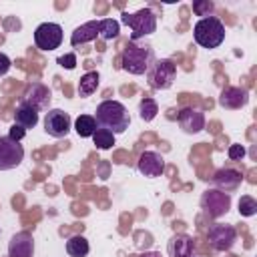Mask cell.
I'll return each mask as SVG.
<instances>
[{
	"label": "cell",
	"instance_id": "1",
	"mask_svg": "<svg viewBox=\"0 0 257 257\" xmlns=\"http://www.w3.org/2000/svg\"><path fill=\"white\" fill-rule=\"evenodd\" d=\"M94 120H96V126L106 128L112 135H118V133H124L128 128L131 114H128V110H126V106L122 102H118V100H102L96 106Z\"/></svg>",
	"mask_w": 257,
	"mask_h": 257
},
{
	"label": "cell",
	"instance_id": "2",
	"mask_svg": "<svg viewBox=\"0 0 257 257\" xmlns=\"http://www.w3.org/2000/svg\"><path fill=\"white\" fill-rule=\"evenodd\" d=\"M155 62V52L149 44L126 42L120 54V68L128 74H145Z\"/></svg>",
	"mask_w": 257,
	"mask_h": 257
},
{
	"label": "cell",
	"instance_id": "3",
	"mask_svg": "<svg viewBox=\"0 0 257 257\" xmlns=\"http://www.w3.org/2000/svg\"><path fill=\"white\" fill-rule=\"evenodd\" d=\"M193 38L203 48H219L225 40V26L217 16L201 18L193 28Z\"/></svg>",
	"mask_w": 257,
	"mask_h": 257
},
{
	"label": "cell",
	"instance_id": "4",
	"mask_svg": "<svg viewBox=\"0 0 257 257\" xmlns=\"http://www.w3.org/2000/svg\"><path fill=\"white\" fill-rule=\"evenodd\" d=\"M122 24L131 28V42H137L139 38H145L157 30V14L151 8H141L135 14L124 12Z\"/></svg>",
	"mask_w": 257,
	"mask_h": 257
},
{
	"label": "cell",
	"instance_id": "5",
	"mask_svg": "<svg viewBox=\"0 0 257 257\" xmlns=\"http://www.w3.org/2000/svg\"><path fill=\"white\" fill-rule=\"evenodd\" d=\"M145 74H147V80H149L151 88L165 90L177 78V64L173 60H169V58H159V60L155 58V62L149 66V70Z\"/></svg>",
	"mask_w": 257,
	"mask_h": 257
},
{
	"label": "cell",
	"instance_id": "6",
	"mask_svg": "<svg viewBox=\"0 0 257 257\" xmlns=\"http://www.w3.org/2000/svg\"><path fill=\"white\" fill-rule=\"evenodd\" d=\"M201 209L211 219H221L231 209V195L219 189H207L201 195Z\"/></svg>",
	"mask_w": 257,
	"mask_h": 257
},
{
	"label": "cell",
	"instance_id": "7",
	"mask_svg": "<svg viewBox=\"0 0 257 257\" xmlns=\"http://www.w3.org/2000/svg\"><path fill=\"white\" fill-rule=\"evenodd\" d=\"M62 42V26L56 22H42L34 30V44L38 50L50 52Z\"/></svg>",
	"mask_w": 257,
	"mask_h": 257
},
{
	"label": "cell",
	"instance_id": "8",
	"mask_svg": "<svg viewBox=\"0 0 257 257\" xmlns=\"http://www.w3.org/2000/svg\"><path fill=\"white\" fill-rule=\"evenodd\" d=\"M207 241L215 251H229L237 241V229L233 225L215 223L207 231Z\"/></svg>",
	"mask_w": 257,
	"mask_h": 257
},
{
	"label": "cell",
	"instance_id": "9",
	"mask_svg": "<svg viewBox=\"0 0 257 257\" xmlns=\"http://www.w3.org/2000/svg\"><path fill=\"white\" fill-rule=\"evenodd\" d=\"M50 98H52V92L46 84L42 82H30L20 98V104H28L32 106L34 110H48L50 106Z\"/></svg>",
	"mask_w": 257,
	"mask_h": 257
},
{
	"label": "cell",
	"instance_id": "10",
	"mask_svg": "<svg viewBox=\"0 0 257 257\" xmlns=\"http://www.w3.org/2000/svg\"><path fill=\"white\" fill-rule=\"evenodd\" d=\"M24 159V149L18 141L10 137H0V171H10L18 167Z\"/></svg>",
	"mask_w": 257,
	"mask_h": 257
},
{
	"label": "cell",
	"instance_id": "11",
	"mask_svg": "<svg viewBox=\"0 0 257 257\" xmlns=\"http://www.w3.org/2000/svg\"><path fill=\"white\" fill-rule=\"evenodd\" d=\"M70 124H72L70 114L60 108H50L44 116V131L54 139L66 137L70 133Z\"/></svg>",
	"mask_w": 257,
	"mask_h": 257
},
{
	"label": "cell",
	"instance_id": "12",
	"mask_svg": "<svg viewBox=\"0 0 257 257\" xmlns=\"http://www.w3.org/2000/svg\"><path fill=\"white\" fill-rule=\"evenodd\" d=\"M137 171L141 175H145V177H151V179L163 175V171H165V159H163V155L157 153V151H145V153H141V157L137 161Z\"/></svg>",
	"mask_w": 257,
	"mask_h": 257
},
{
	"label": "cell",
	"instance_id": "13",
	"mask_svg": "<svg viewBox=\"0 0 257 257\" xmlns=\"http://www.w3.org/2000/svg\"><path fill=\"white\" fill-rule=\"evenodd\" d=\"M177 120H179V126L183 128V133H187V135H197L205 128V114L193 106L181 108Z\"/></svg>",
	"mask_w": 257,
	"mask_h": 257
},
{
	"label": "cell",
	"instance_id": "14",
	"mask_svg": "<svg viewBox=\"0 0 257 257\" xmlns=\"http://www.w3.org/2000/svg\"><path fill=\"white\" fill-rule=\"evenodd\" d=\"M211 181H213V189H219L223 193H231V191L239 189L243 177H241L239 171L229 169V167H223V169H219V171L213 173Z\"/></svg>",
	"mask_w": 257,
	"mask_h": 257
},
{
	"label": "cell",
	"instance_id": "15",
	"mask_svg": "<svg viewBox=\"0 0 257 257\" xmlns=\"http://www.w3.org/2000/svg\"><path fill=\"white\" fill-rule=\"evenodd\" d=\"M34 239L28 231H18L8 241V257H32Z\"/></svg>",
	"mask_w": 257,
	"mask_h": 257
},
{
	"label": "cell",
	"instance_id": "16",
	"mask_svg": "<svg viewBox=\"0 0 257 257\" xmlns=\"http://www.w3.org/2000/svg\"><path fill=\"white\" fill-rule=\"evenodd\" d=\"M247 102H249V92L247 88H241V86H225L219 94V106L229 110L243 108Z\"/></svg>",
	"mask_w": 257,
	"mask_h": 257
},
{
	"label": "cell",
	"instance_id": "17",
	"mask_svg": "<svg viewBox=\"0 0 257 257\" xmlns=\"http://www.w3.org/2000/svg\"><path fill=\"white\" fill-rule=\"evenodd\" d=\"M195 251V239L187 233H175L167 243L169 257H193Z\"/></svg>",
	"mask_w": 257,
	"mask_h": 257
},
{
	"label": "cell",
	"instance_id": "18",
	"mask_svg": "<svg viewBox=\"0 0 257 257\" xmlns=\"http://www.w3.org/2000/svg\"><path fill=\"white\" fill-rule=\"evenodd\" d=\"M96 36H98V20H88V22L74 28V32L70 34V44L74 48H78L82 44H88V42L96 40Z\"/></svg>",
	"mask_w": 257,
	"mask_h": 257
},
{
	"label": "cell",
	"instance_id": "19",
	"mask_svg": "<svg viewBox=\"0 0 257 257\" xmlns=\"http://www.w3.org/2000/svg\"><path fill=\"white\" fill-rule=\"evenodd\" d=\"M14 122L20 124L22 128H32L38 124V110H34L28 104H18V108L14 112Z\"/></svg>",
	"mask_w": 257,
	"mask_h": 257
},
{
	"label": "cell",
	"instance_id": "20",
	"mask_svg": "<svg viewBox=\"0 0 257 257\" xmlns=\"http://www.w3.org/2000/svg\"><path fill=\"white\" fill-rule=\"evenodd\" d=\"M98 84H100V76H98L96 70L84 72V74L80 76V80H78V96L86 98V96L94 94L96 88H98Z\"/></svg>",
	"mask_w": 257,
	"mask_h": 257
},
{
	"label": "cell",
	"instance_id": "21",
	"mask_svg": "<svg viewBox=\"0 0 257 257\" xmlns=\"http://www.w3.org/2000/svg\"><path fill=\"white\" fill-rule=\"evenodd\" d=\"M88 251H90V245H88L84 235H72L66 241V253L70 257H86Z\"/></svg>",
	"mask_w": 257,
	"mask_h": 257
},
{
	"label": "cell",
	"instance_id": "22",
	"mask_svg": "<svg viewBox=\"0 0 257 257\" xmlns=\"http://www.w3.org/2000/svg\"><path fill=\"white\" fill-rule=\"evenodd\" d=\"M96 128H98V126H96V120H94V116H90V114H78L76 120H74V131H76V135L82 137V139L92 137Z\"/></svg>",
	"mask_w": 257,
	"mask_h": 257
},
{
	"label": "cell",
	"instance_id": "23",
	"mask_svg": "<svg viewBox=\"0 0 257 257\" xmlns=\"http://www.w3.org/2000/svg\"><path fill=\"white\" fill-rule=\"evenodd\" d=\"M120 32V24L114 18H102L98 20V38L102 40H114Z\"/></svg>",
	"mask_w": 257,
	"mask_h": 257
},
{
	"label": "cell",
	"instance_id": "24",
	"mask_svg": "<svg viewBox=\"0 0 257 257\" xmlns=\"http://www.w3.org/2000/svg\"><path fill=\"white\" fill-rule=\"evenodd\" d=\"M157 114H159V104H157V100L151 98V96H145V98L139 102V116H141L145 122H151Z\"/></svg>",
	"mask_w": 257,
	"mask_h": 257
},
{
	"label": "cell",
	"instance_id": "25",
	"mask_svg": "<svg viewBox=\"0 0 257 257\" xmlns=\"http://www.w3.org/2000/svg\"><path fill=\"white\" fill-rule=\"evenodd\" d=\"M92 141H94L96 149L106 151V149H112V145H114V135H112L110 131L98 126V128L94 131V135H92Z\"/></svg>",
	"mask_w": 257,
	"mask_h": 257
},
{
	"label": "cell",
	"instance_id": "26",
	"mask_svg": "<svg viewBox=\"0 0 257 257\" xmlns=\"http://www.w3.org/2000/svg\"><path fill=\"white\" fill-rule=\"evenodd\" d=\"M257 213V201L251 195H243L239 199V215L243 217H253Z\"/></svg>",
	"mask_w": 257,
	"mask_h": 257
},
{
	"label": "cell",
	"instance_id": "27",
	"mask_svg": "<svg viewBox=\"0 0 257 257\" xmlns=\"http://www.w3.org/2000/svg\"><path fill=\"white\" fill-rule=\"evenodd\" d=\"M193 12H195L197 16H203V18L213 16L215 4H213L211 0H195V2H193Z\"/></svg>",
	"mask_w": 257,
	"mask_h": 257
},
{
	"label": "cell",
	"instance_id": "28",
	"mask_svg": "<svg viewBox=\"0 0 257 257\" xmlns=\"http://www.w3.org/2000/svg\"><path fill=\"white\" fill-rule=\"evenodd\" d=\"M245 147L243 145H229V149H227V157L231 159V161H241L243 157H245Z\"/></svg>",
	"mask_w": 257,
	"mask_h": 257
},
{
	"label": "cell",
	"instance_id": "29",
	"mask_svg": "<svg viewBox=\"0 0 257 257\" xmlns=\"http://www.w3.org/2000/svg\"><path fill=\"white\" fill-rule=\"evenodd\" d=\"M62 68H66V70H72L74 66H76V54H72V52H68V54H64V56H58V60H56Z\"/></svg>",
	"mask_w": 257,
	"mask_h": 257
},
{
	"label": "cell",
	"instance_id": "30",
	"mask_svg": "<svg viewBox=\"0 0 257 257\" xmlns=\"http://www.w3.org/2000/svg\"><path fill=\"white\" fill-rule=\"evenodd\" d=\"M24 135H26V128H22V126L16 124V122H14V124L10 126V131H8V137H10L12 141H18V143L24 139Z\"/></svg>",
	"mask_w": 257,
	"mask_h": 257
},
{
	"label": "cell",
	"instance_id": "31",
	"mask_svg": "<svg viewBox=\"0 0 257 257\" xmlns=\"http://www.w3.org/2000/svg\"><path fill=\"white\" fill-rule=\"evenodd\" d=\"M10 66H12V60L4 54V52H0V76H4V74H8V70H10Z\"/></svg>",
	"mask_w": 257,
	"mask_h": 257
},
{
	"label": "cell",
	"instance_id": "32",
	"mask_svg": "<svg viewBox=\"0 0 257 257\" xmlns=\"http://www.w3.org/2000/svg\"><path fill=\"white\" fill-rule=\"evenodd\" d=\"M141 257H163V255H161L159 251H145Z\"/></svg>",
	"mask_w": 257,
	"mask_h": 257
}]
</instances>
